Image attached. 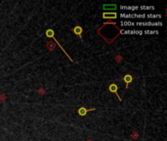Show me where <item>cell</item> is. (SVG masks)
<instances>
[{
  "label": "cell",
  "mask_w": 167,
  "mask_h": 141,
  "mask_svg": "<svg viewBox=\"0 0 167 141\" xmlns=\"http://www.w3.org/2000/svg\"><path fill=\"white\" fill-rule=\"evenodd\" d=\"M121 33L124 34H142L143 30H135V29H121Z\"/></svg>",
  "instance_id": "ba28073f"
},
{
  "label": "cell",
  "mask_w": 167,
  "mask_h": 141,
  "mask_svg": "<svg viewBox=\"0 0 167 141\" xmlns=\"http://www.w3.org/2000/svg\"><path fill=\"white\" fill-rule=\"evenodd\" d=\"M117 17L116 16V13H104L103 14V18L104 19H115Z\"/></svg>",
  "instance_id": "30bf717a"
},
{
  "label": "cell",
  "mask_w": 167,
  "mask_h": 141,
  "mask_svg": "<svg viewBox=\"0 0 167 141\" xmlns=\"http://www.w3.org/2000/svg\"><path fill=\"white\" fill-rule=\"evenodd\" d=\"M72 33H74L76 36H78L79 39L82 40V33H83V29L80 25H75L74 28L72 29Z\"/></svg>",
  "instance_id": "5b68a950"
},
{
  "label": "cell",
  "mask_w": 167,
  "mask_h": 141,
  "mask_svg": "<svg viewBox=\"0 0 167 141\" xmlns=\"http://www.w3.org/2000/svg\"><path fill=\"white\" fill-rule=\"evenodd\" d=\"M87 141H92V140H91V139H90V140H87Z\"/></svg>",
  "instance_id": "5bb4252c"
},
{
  "label": "cell",
  "mask_w": 167,
  "mask_h": 141,
  "mask_svg": "<svg viewBox=\"0 0 167 141\" xmlns=\"http://www.w3.org/2000/svg\"><path fill=\"white\" fill-rule=\"evenodd\" d=\"M121 10H124V11H133L135 12L137 10H139L138 6H121Z\"/></svg>",
  "instance_id": "9c48e42d"
},
{
  "label": "cell",
  "mask_w": 167,
  "mask_h": 141,
  "mask_svg": "<svg viewBox=\"0 0 167 141\" xmlns=\"http://www.w3.org/2000/svg\"><path fill=\"white\" fill-rule=\"evenodd\" d=\"M121 18L124 19H159L160 15L153 14H136V13H121Z\"/></svg>",
  "instance_id": "6da1fadb"
},
{
  "label": "cell",
  "mask_w": 167,
  "mask_h": 141,
  "mask_svg": "<svg viewBox=\"0 0 167 141\" xmlns=\"http://www.w3.org/2000/svg\"><path fill=\"white\" fill-rule=\"evenodd\" d=\"M162 23L160 21H155V22H152V21H149V22H137V23H133L130 22V21H122L121 22V25L123 27H133V25H138V27H143V25H146V27H154V25H161Z\"/></svg>",
  "instance_id": "7a4b0ae2"
},
{
  "label": "cell",
  "mask_w": 167,
  "mask_h": 141,
  "mask_svg": "<svg viewBox=\"0 0 167 141\" xmlns=\"http://www.w3.org/2000/svg\"><path fill=\"white\" fill-rule=\"evenodd\" d=\"M44 93H45V89H44L43 87H40L39 89H38V94H40V95H43Z\"/></svg>",
  "instance_id": "7c38bea8"
},
{
  "label": "cell",
  "mask_w": 167,
  "mask_h": 141,
  "mask_svg": "<svg viewBox=\"0 0 167 141\" xmlns=\"http://www.w3.org/2000/svg\"><path fill=\"white\" fill-rule=\"evenodd\" d=\"M46 47L49 49L50 51H53L55 48H56V44L54 43L53 41H48L46 44Z\"/></svg>",
  "instance_id": "8fae6325"
},
{
  "label": "cell",
  "mask_w": 167,
  "mask_h": 141,
  "mask_svg": "<svg viewBox=\"0 0 167 141\" xmlns=\"http://www.w3.org/2000/svg\"><path fill=\"white\" fill-rule=\"evenodd\" d=\"M109 90H110V92H111V93L115 94V95L118 97V99L121 101V97L119 96V94H118V85L117 84H115V83H111V84H110Z\"/></svg>",
  "instance_id": "277c9868"
},
{
  "label": "cell",
  "mask_w": 167,
  "mask_h": 141,
  "mask_svg": "<svg viewBox=\"0 0 167 141\" xmlns=\"http://www.w3.org/2000/svg\"><path fill=\"white\" fill-rule=\"evenodd\" d=\"M6 99H7V96H6V95H4V94H2V95L0 96V100H1V101H5Z\"/></svg>",
  "instance_id": "4fadbf2b"
},
{
  "label": "cell",
  "mask_w": 167,
  "mask_h": 141,
  "mask_svg": "<svg viewBox=\"0 0 167 141\" xmlns=\"http://www.w3.org/2000/svg\"><path fill=\"white\" fill-rule=\"evenodd\" d=\"M133 80H134V79H133V76H132L131 75H129V74H126L125 76H123L122 80L125 82V87H126V88L129 87V84L133 81Z\"/></svg>",
  "instance_id": "52a82bcc"
},
{
  "label": "cell",
  "mask_w": 167,
  "mask_h": 141,
  "mask_svg": "<svg viewBox=\"0 0 167 141\" xmlns=\"http://www.w3.org/2000/svg\"><path fill=\"white\" fill-rule=\"evenodd\" d=\"M46 36H47V37H51V38H53V39L55 40V42H56V43H57L58 45H59V47H60L61 49H62V50H63V51L64 52V54L68 56V58L69 59V60H71V62L73 61V60H72V58H71V56H69V55H68V53H67V51H66V50L64 49V47H62V45H61V44L59 43V41H58V40L56 39V38H55V36H54V30H53V29H47V30H46Z\"/></svg>",
  "instance_id": "3957f363"
},
{
  "label": "cell",
  "mask_w": 167,
  "mask_h": 141,
  "mask_svg": "<svg viewBox=\"0 0 167 141\" xmlns=\"http://www.w3.org/2000/svg\"><path fill=\"white\" fill-rule=\"evenodd\" d=\"M96 109L94 108V109H87L85 108L84 106H82V107H80V108L77 110V113H78V115L79 116H81V117H84L87 115V113L90 112V111H95Z\"/></svg>",
  "instance_id": "8992f818"
}]
</instances>
